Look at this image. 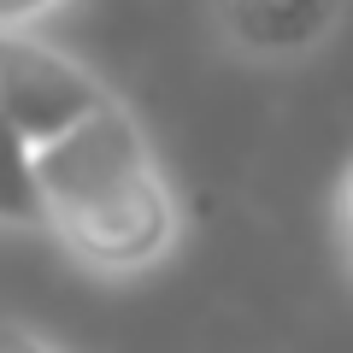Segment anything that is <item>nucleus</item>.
Wrapping results in <instances>:
<instances>
[{
  "mask_svg": "<svg viewBox=\"0 0 353 353\" xmlns=\"http://www.w3.org/2000/svg\"><path fill=\"white\" fill-rule=\"evenodd\" d=\"M36 236L94 283L153 277L183 248V194L165 171L141 112L124 94L94 101L59 136L30 148Z\"/></svg>",
  "mask_w": 353,
  "mask_h": 353,
  "instance_id": "nucleus-1",
  "label": "nucleus"
},
{
  "mask_svg": "<svg viewBox=\"0 0 353 353\" xmlns=\"http://www.w3.org/2000/svg\"><path fill=\"white\" fill-rule=\"evenodd\" d=\"M106 83L83 53L48 41L41 30H12L0 36V106L12 118V130L36 148V141L59 136L71 118H83L94 101H106Z\"/></svg>",
  "mask_w": 353,
  "mask_h": 353,
  "instance_id": "nucleus-2",
  "label": "nucleus"
},
{
  "mask_svg": "<svg viewBox=\"0 0 353 353\" xmlns=\"http://www.w3.org/2000/svg\"><path fill=\"white\" fill-rule=\"evenodd\" d=\"M347 24V0H206V36L241 71H301Z\"/></svg>",
  "mask_w": 353,
  "mask_h": 353,
  "instance_id": "nucleus-3",
  "label": "nucleus"
},
{
  "mask_svg": "<svg viewBox=\"0 0 353 353\" xmlns=\"http://www.w3.org/2000/svg\"><path fill=\"white\" fill-rule=\"evenodd\" d=\"M0 236H36V183H30V141L12 130L0 106Z\"/></svg>",
  "mask_w": 353,
  "mask_h": 353,
  "instance_id": "nucleus-4",
  "label": "nucleus"
},
{
  "mask_svg": "<svg viewBox=\"0 0 353 353\" xmlns=\"http://www.w3.org/2000/svg\"><path fill=\"white\" fill-rule=\"evenodd\" d=\"M71 0H0V36L12 30H41L53 12H65Z\"/></svg>",
  "mask_w": 353,
  "mask_h": 353,
  "instance_id": "nucleus-5",
  "label": "nucleus"
},
{
  "mask_svg": "<svg viewBox=\"0 0 353 353\" xmlns=\"http://www.w3.org/2000/svg\"><path fill=\"white\" fill-rule=\"evenodd\" d=\"M0 353H71V347H59L48 330L24 324V318H6V312H0Z\"/></svg>",
  "mask_w": 353,
  "mask_h": 353,
  "instance_id": "nucleus-6",
  "label": "nucleus"
}]
</instances>
